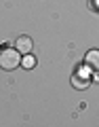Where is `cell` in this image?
<instances>
[{"mask_svg":"<svg viewBox=\"0 0 99 127\" xmlns=\"http://www.w3.org/2000/svg\"><path fill=\"white\" fill-rule=\"evenodd\" d=\"M15 49H17L21 55L32 53V49H34V45H32V38H30V36H19L17 40H15Z\"/></svg>","mask_w":99,"mask_h":127,"instance_id":"3957f363","label":"cell"},{"mask_svg":"<svg viewBox=\"0 0 99 127\" xmlns=\"http://www.w3.org/2000/svg\"><path fill=\"white\" fill-rule=\"evenodd\" d=\"M84 64L89 66L91 70H95V72H99V51H97V49L89 51V53L84 55Z\"/></svg>","mask_w":99,"mask_h":127,"instance_id":"277c9868","label":"cell"},{"mask_svg":"<svg viewBox=\"0 0 99 127\" xmlns=\"http://www.w3.org/2000/svg\"><path fill=\"white\" fill-rule=\"evenodd\" d=\"M89 66H80V68L76 70V74L72 76V85L76 87V89H86L89 87V78H91V72H89Z\"/></svg>","mask_w":99,"mask_h":127,"instance_id":"7a4b0ae2","label":"cell"},{"mask_svg":"<svg viewBox=\"0 0 99 127\" xmlns=\"http://www.w3.org/2000/svg\"><path fill=\"white\" fill-rule=\"evenodd\" d=\"M17 66H21V53L17 49H2L0 51V68L11 72Z\"/></svg>","mask_w":99,"mask_h":127,"instance_id":"6da1fadb","label":"cell"},{"mask_svg":"<svg viewBox=\"0 0 99 127\" xmlns=\"http://www.w3.org/2000/svg\"><path fill=\"white\" fill-rule=\"evenodd\" d=\"M21 66H23V68H34V66H36V57H32V55L27 53L25 57L21 59Z\"/></svg>","mask_w":99,"mask_h":127,"instance_id":"5b68a950","label":"cell"}]
</instances>
